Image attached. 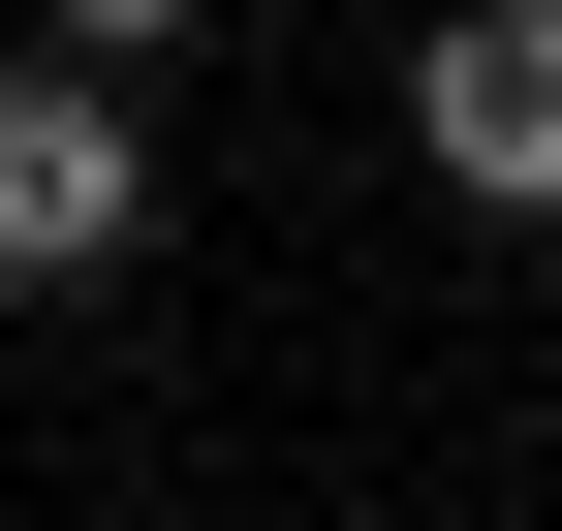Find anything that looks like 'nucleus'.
Wrapping results in <instances>:
<instances>
[{"instance_id": "nucleus-1", "label": "nucleus", "mask_w": 562, "mask_h": 531, "mask_svg": "<svg viewBox=\"0 0 562 531\" xmlns=\"http://www.w3.org/2000/svg\"><path fill=\"white\" fill-rule=\"evenodd\" d=\"M125 250H157V125H125V63H0V313H94Z\"/></svg>"}, {"instance_id": "nucleus-2", "label": "nucleus", "mask_w": 562, "mask_h": 531, "mask_svg": "<svg viewBox=\"0 0 562 531\" xmlns=\"http://www.w3.org/2000/svg\"><path fill=\"white\" fill-rule=\"evenodd\" d=\"M406 157H438L469 219H562V0H438V63H406Z\"/></svg>"}, {"instance_id": "nucleus-3", "label": "nucleus", "mask_w": 562, "mask_h": 531, "mask_svg": "<svg viewBox=\"0 0 562 531\" xmlns=\"http://www.w3.org/2000/svg\"><path fill=\"white\" fill-rule=\"evenodd\" d=\"M32 32H63V63H188L220 0H32Z\"/></svg>"}]
</instances>
